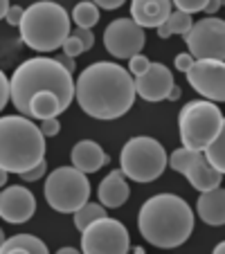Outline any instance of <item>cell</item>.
Segmentation results:
<instances>
[{
  "label": "cell",
  "mask_w": 225,
  "mask_h": 254,
  "mask_svg": "<svg viewBox=\"0 0 225 254\" xmlns=\"http://www.w3.org/2000/svg\"><path fill=\"white\" fill-rule=\"evenodd\" d=\"M178 128L185 149L203 151L221 130H225V120L214 101H189L178 115Z\"/></svg>",
  "instance_id": "6"
},
{
  "label": "cell",
  "mask_w": 225,
  "mask_h": 254,
  "mask_svg": "<svg viewBox=\"0 0 225 254\" xmlns=\"http://www.w3.org/2000/svg\"><path fill=\"white\" fill-rule=\"evenodd\" d=\"M176 86L173 72L164 63H149L147 72L140 77H133L135 95H140L144 101H162L167 99V92Z\"/></svg>",
  "instance_id": "14"
},
{
  "label": "cell",
  "mask_w": 225,
  "mask_h": 254,
  "mask_svg": "<svg viewBox=\"0 0 225 254\" xmlns=\"http://www.w3.org/2000/svg\"><path fill=\"white\" fill-rule=\"evenodd\" d=\"M192 14H185V11L176 9L171 11V14L167 16V20H164L162 25H158V36L160 39H169L171 34H180V36H185L187 32H189V27H192Z\"/></svg>",
  "instance_id": "22"
},
{
  "label": "cell",
  "mask_w": 225,
  "mask_h": 254,
  "mask_svg": "<svg viewBox=\"0 0 225 254\" xmlns=\"http://www.w3.org/2000/svg\"><path fill=\"white\" fill-rule=\"evenodd\" d=\"M39 130L43 133V137H54V135H59V130H61V124H59L57 117H48V120H41Z\"/></svg>",
  "instance_id": "30"
},
{
  "label": "cell",
  "mask_w": 225,
  "mask_h": 254,
  "mask_svg": "<svg viewBox=\"0 0 225 254\" xmlns=\"http://www.w3.org/2000/svg\"><path fill=\"white\" fill-rule=\"evenodd\" d=\"M45 171H48V164H45V160H41L39 164H34L32 169H27V171L20 173V180H25V183H34V180H41V178L45 176Z\"/></svg>",
  "instance_id": "27"
},
{
  "label": "cell",
  "mask_w": 225,
  "mask_h": 254,
  "mask_svg": "<svg viewBox=\"0 0 225 254\" xmlns=\"http://www.w3.org/2000/svg\"><path fill=\"white\" fill-rule=\"evenodd\" d=\"M192 63H194V57L189 52H187V54H178V57H176V67L180 72H187Z\"/></svg>",
  "instance_id": "35"
},
{
  "label": "cell",
  "mask_w": 225,
  "mask_h": 254,
  "mask_svg": "<svg viewBox=\"0 0 225 254\" xmlns=\"http://www.w3.org/2000/svg\"><path fill=\"white\" fill-rule=\"evenodd\" d=\"M70 18L77 23V27L90 29L92 25H97V20H99V7H97L95 2H90V0H83V2H79V5L72 9Z\"/></svg>",
  "instance_id": "24"
},
{
  "label": "cell",
  "mask_w": 225,
  "mask_h": 254,
  "mask_svg": "<svg viewBox=\"0 0 225 254\" xmlns=\"http://www.w3.org/2000/svg\"><path fill=\"white\" fill-rule=\"evenodd\" d=\"M61 50H63V54H68V57H79L81 52H86L83 45H81V41H79L77 36H72V34L61 43Z\"/></svg>",
  "instance_id": "29"
},
{
  "label": "cell",
  "mask_w": 225,
  "mask_h": 254,
  "mask_svg": "<svg viewBox=\"0 0 225 254\" xmlns=\"http://www.w3.org/2000/svg\"><path fill=\"white\" fill-rule=\"evenodd\" d=\"M36 211V198L27 187H7L0 193V218L7 223H27Z\"/></svg>",
  "instance_id": "15"
},
{
  "label": "cell",
  "mask_w": 225,
  "mask_h": 254,
  "mask_svg": "<svg viewBox=\"0 0 225 254\" xmlns=\"http://www.w3.org/2000/svg\"><path fill=\"white\" fill-rule=\"evenodd\" d=\"M221 5H223V0H207V5L203 7V11H205L207 16H214L216 11L221 9Z\"/></svg>",
  "instance_id": "37"
},
{
  "label": "cell",
  "mask_w": 225,
  "mask_h": 254,
  "mask_svg": "<svg viewBox=\"0 0 225 254\" xmlns=\"http://www.w3.org/2000/svg\"><path fill=\"white\" fill-rule=\"evenodd\" d=\"M122 173L135 183H153L167 169V151L153 137H131L120 151Z\"/></svg>",
  "instance_id": "7"
},
{
  "label": "cell",
  "mask_w": 225,
  "mask_h": 254,
  "mask_svg": "<svg viewBox=\"0 0 225 254\" xmlns=\"http://www.w3.org/2000/svg\"><path fill=\"white\" fill-rule=\"evenodd\" d=\"M63 111H61V106H59V99L52 92H36L29 99L27 115L34 117V120H48V117H57Z\"/></svg>",
  "instance_id": "20"
},
{
  "label": "cell",
  "mask_w": 225,
  "mask_h": 254,
  "mask_svg": "<svg viewBox=\"0 0 225 254\" xmlns=\"http://www.w3.org/2000/svg\"><path fill=\"white\" fill-rule=\"evenodd\" d=\"M7 176H9V173L0 167V187H5V185H7Z\"/></svg>",
  "instance_id": "40"
},
{
  "label": "cell",
  "mask_w": 225,
  "mask_h": 254,
  "mask_svg": "<svg viewBox=\"0 0 225 254\" xmlns=\"http://www.w3.org/2000/svg\"><path fill=\"white\" fill-rule=\"evenodd\" d=\"M75 99L95 120H117L131 111L135 101L133 77L117 63L97 61L75 81Z\"/></svg>",
  "instance_id": "1"
},
{
  "label": "cell",
  "mask_w": 225,
  "mask_h": 254,
  "mask_svg": "<svg viewBox=\"0 0 225 254\" xmlns=\"http://www.w3.org/2000/svg\"><path fill=\"white\" fill-rule=\"evenodd\" d=\"M36 92L57 95L61 111H68L75 99V81L72 72H68L59 61L48 57H36L20 63L14 77L9 79V99L18 108L20 115H27V106Z\"/></svg>",
  "instance_id": "3"
},
{
  "label": "cell",
  "mask_w": 225,
  "mask_h": 254,
  "mask_svg": "<svg viewBox=\"0 0 225 254\" xmlns=\"http://www.w3.org/2000/svg\"><path fill=\"white\" fill-rule=\"evenodd\" d=\"M2 254H14V252H36V254H45L48 252V245L41 239L32 234H16L11 239H5L2 248H0Z\"/></svg>",
  "instance_id": "21"
},
{
  "label": "cell",
  "mask_w": 225,
  "mask_h": 254,
  "mask_svg": "<svg viewBox=\"0 0 225 254\" xmlns=\"http://www.w3.org/2000/svg\"><path fill=\"white\" fill-rule=\"evenodd\" d=\"M2 243H5V232L0 230V248H2Z\"/></svg>",
  "instance_id": "43"
},
{
  "label": "cell",
  "mask_w": 225,
  "mask_h": 254,
  "mask_svg": "<svg viewBox=\"0 0 225 254\" xmlns=\"http://www.w3.org/2000/svg\"><path fill=\"white\" fill-rule=\"evenodd\" d=\"M54 61H59L63 67H66L68 72H75L77 70V61H75V57H68V54H57L54 57Z\"/></svg>",
  "instance_id": "34"
},
{
  "label": "cell",
  "mask_w": 225,
  "mask_h": 254,
  "mask_svg": "<svg viewBox=\"0 0 225 254\" xmlns=\"http://www.w3.org/2000/svg\"><path fill=\"white\" fill-rule=\"evenodd\" d=\"M90 2H95L99 9H117V7L124 5V0H90Z\"/></svg>",
  "instance_id": "36"
},
{
  "label": "cell",
  "mask_w": 225,
  "mask_h": 254,
  "mask_svg": "<svg viewBox=\"0 0 225 254\" xmlns=\"http://www.w3.org/2000/svg\"><path fill=\"white\" fill-rule=\"evenodd\" d=\"M99 202L108 209H115V207H122L131 196V189L126 185V176L122 173V169H115V171H110L108 176L104 178L99 183Z\"/></svg>",
  "instance_id": "18"
},
{
  "label": "cell",
  "mask_w": 225,
  "mask_h": 254,
  "mask_svg": "<svg viewBox=\"0 0 225 254\" xmlns=\"http://www.w3.org/2000/svg\"><path fill=\"white\" fill-rule=\"evenodd\" d=\"M171 5H176V9L185 11V14H196V11H203L207 0H171Z\"/></svg>",
  "instance_id": "26"
},
{
  "label": "cell",
  "mask_w": 225,
  "mask_h": 254,
  "mask_svg": "<svg viewBox=\"0 0 225 254\" xmlns=\"http://www.w3.org/2000/svg\"><path fill=\"white\" fill-rule=\"evenodd\" d=\"M59 252H61V254H77V250H75V248H61Z\"/></svg>",
  "instance_id": "41"
},
{
  "label": "cell",
  "mask_w": 225,
  "mask_h": 254,
  "mask_svg": "<svg viewBox=\"0 0 225 254\" xmlns=\"http://www.w3.org/2000/svg\"><path fill=\"white\" fill-rule=\"evenodd\" d=\"M7 9H9V0H0V20L5 18Z\"/></svg>",
  "instance_id": "39"
},
{
  "label": "cell",
  "mask_w": 225,
  "mask_h": 254,
  "mask_svg": "<svg viewBox=\"0 0 225 254\" xmlns=\"http://www.w3.org/2000/svg\"><path fill=\"white\" fill-rule=\"evenodd\" d=\"M45 200L54 211L75 214L90 198V183L83 171L75 167H59L45 180Z\"/></svg>",
  "instance_id": "8"
},
{
  "label": "cell",
  "mask_w": 225,
  "mask_h": 254,
  "mask_svg": "<svg viewBox=\"0 0 225 254\" xmlns=\"http://www.w3.org/2000/svg\"><path fill=\"white\" fill-rule=\"evenodd\" d=\"M185 43L194 59H225V23L221 18H201L192 23L185 34Z\"/></svg>",
  "instance_id": "11"
},
{
  "label": "cell",
  "mask_w": 225,
  "mask_h": 254,
  "mask_svg": "<svg viewBox=\"0 0 225 254\" xmlns=\"http://www.w3.org/2000/svg\"><path fill=\"white\" fill-rule=\"evenodd\" d=\"M223 250H225V245H223V243H219V245H216V248H214V252H216V254H221V252H223Z\"/></svg>",
  "instance_id": "42"
},
{
  "label": "cell",
  "mask_w": 225,
  "mask_h": 254,
  "mask_svg": "<svg viewBox=\"0 0 225 254\" xmlns=\"http://www.w3.org/2000/svg\"><path fill=\"white\" fill-rule=\"evenodd\" d=\"M167 164L173 171L182 173L196 191H210V189L219 187L221 180H223V173L216 171V169L207 162L203 151H194V149L180 146V149H176L167 158Z\"/></svg>",
  "instance_id": "10"
},
{
  "label": "cell",
  "mask_w": 225,
  "mask_h": 254,
  "mask_svg": "<svg viewBox=\"0 0 225 254\" xmlns=\"http://www.w3.org/2000/svg\"><path fill=\"white\" fill-rule=\"evenodd\" d=\"M101 216H106V207L101 205V202L97 205V202H88L86 200L77 211H75V225H77L79 232H83L92 221L101 218Z\"/></svg>",
  "instance_id": "25"
},
{
  "label": "cell",
  "mask_w": 225,
  "mask_h": 254,
  "mask_svg": "<svg viewBox=\"0 0 225 254\" xmlns=\"http://www.w3.org/2000/svg\"><path fill=\"white\" fill-rule=\"evenodd\" d=\"M196 211L201 221L212 227H219L225 223V191L223 187H214L210 191H201V198L196 202Z\"/></svg>",
  "instance_id": "19"
},
{
  "label": "cell",
  "mask_w": 225,
  "mask_h": 254,
  "mask_svg": "<svg viewBox=\"0 0 225 254\" xmlns=\"http://www.w3.org/2000/svg\"><path fill=\"white\" fill-rule=\"evenodd\" d=\"M149 59L144 57V54H133L131 57V63H129V72H131V77H140L142 72H147L149 67Z\"/></svg>",
  "instance_id": "28"
},
{
  "label": "cell",
  "mask_w": 225,
  "mask_h": 254,
  "mask_svg": "<svg viewBox=\"0 0 225 254\" xmlns=\"http://www.w3.org/2000/svg\"><path fill=\"white\" fill-rule=\"evenodd\" d=\"M45 155V137L25 115L0 117V167L7 173H23Z\"/></svg>",
  "instance_id": "4"
},
{
  "label": "cell",
  "mask_w": 225,
  "mask_h": 254,
  "mask_svg": "<svg viewBox=\"0 0 225 254\" xmlns=\"http://www.w3.org/2000/svg\"><path fill=\"white\" fill-rule=\"evenodd\" d=\"M203 155L205 160L216 169V171L223 173L225 171V130H221L205 149H203Z\"/></svg>",
  "instance_id": "23"
},
{
  "label": "cell",
  "mask_w": 225,
  "mask_h": 254,
  "mask_svg": "<svg viewBox=\"0 0 225 254\" xmlns=\"http://www.w3.org/2000/svg\"><path fill=\"white\" fill-rule=\"evenodd\" d=\"M72 36H77V39L81 41L83 50H90L92 45H95V36H92V32L90 29H86V27H77L75 32H72Z\"/></svg>",
  "instance_id": "31"
},
{
  "label": "cell",
  "mask_w": 225,
  "mask_h": 254,
  "mask_svg": "<svg viewBox=\"0 0 225 254\" xmlns=\"http://www.w3.org/2000/svg\"><path fill=\"white\" fill-rule=\"evenodd\" d=\"M167 99H169V101H176V99H180V88H178V86H173L171 90L167 92Z\"/></svg>",
  "instance_id": "38"
},
{
  "label": "cell",
  "mask_w": 225,
  "mask_h": 254,
  "mask_svg": "<svg viewBox=\"0 0 225 254\" xmlns=\"http://www.w3.org/2000/svg\"><path fill=\"white\" fill-rule=\"evenodd\" d=\"M144 29L133 18H117L106 27L104 48L115 59H131L144 48Z\"/></svg>",
  "instance_id": "13"
},
{
  "label": "cell",
  "mask_w": 225,
  "mask_h": 254,
  "mask_svg": "<svg viewBox=\"0 0 225 254\" xmlns=\"http://www.w3.org/2000/svg\"><path fill=\"white\" fill-rule=\"evenodd\" d=\"M171 0H133L131 2V18L142 29L158 27L171 14Z\"/></svg>",
  "instance_id": "16"
},
{
  "label": "cell",
  "mask_w": 225,
  "mask_h": 254,
  "mask_svg": "<svg viewBox=\"0 0 225 254\" xmlns=\"http://www.w3.org/2000/svg\"><path fill=\"white\" fill-rule=\"evenodd\" d=\"M138 230L155 248H178L194 232V211L176 193H155L140 207Z\"/></svg>",
  "instance_id": "2"
},
{
  "label": "cell",
  "mask_w": 225,
  "mask_h": 254,
  "mask_svg": "<svg viewBox=\"0 0 225 254\" xmlns=\"http://www.w3.org/2000/svg\"><path fill=\"white\" fill-rule=\"evenodd\" d=\"M9 101V79L5 77V72L0 70V111L7 106Z\"/></svg>",
  "instance_id": "32"
},
{
  "label": "cell",
  "mask_w": 225,
  "mask_h": 254,
  "mask_svg": "<svg viewBox=\"0 0 225 254\" xmlns=\"http://www.w3.org/2000/svg\"><path fill=\"white\" fill-rule=\"evenodd\" d=\"M20 39L36 52H54L70 36V16L59 2L41 0L23 11Z\"/></svg>",
  "instance_id": "5"
},
{
  "label": "cell",
  "mask_w": 225,
  "mask_h": 254,
  "mask_svg": "<svg viewBox=\"0 0 225 254\" xmlns=\"http://www.w3.org/2000/svg\"><path fill=\"white\" fill-rule=\"evenodd\" d=\"M185 74L189 86H194V90L201 92L205 99L214 101V104L225 99L223 61H216V59H194V63L189 65V70Z\"/></svg>",
  "instance_id": "12"
},
{
  "label": "cell",
  "mask_w": 225,
  "mask_h": 254,
  "mask_svg": "<svg viewBox=\"0 0 225 254\" xmlns=\"http://www.w3.org/2000/svg\"><path fill=\"white\" fill-rule=\"evenodd\" d=\"M81 250L88 254H124L131 250L129 230L115 218L101 216L83 230L81 234Z\"/></svg>",
  "instance_id": "9"
},
{
  "label": "cell",
  "mask_w": 225,
  "mask_h": 254,
  "mask_svg": "<svg viewBox=\"0 0 225 254\" xmlns=\"http://www.w3.org/2000/svg\"><path fill=\"white\" fill-rule=\"evenodd\" d=\"M23 7H18V5H14L11 7L9 5V9H7V14H5V20L9 25H16V27H18V23H20V18H23Z\"/></svg>",
  "instance_id": "33"
},
{
  "label": "cell",
  "mask_w": 225,
  "mask_h": 254,
  "mask_svg": "<svg viewBox=\"0 0 225 254\" xmlns=\"http://www.w3.org/2000/svg\"><path fill=\"white\" fill-rule=\"evenodd\" d=\"M70 160H72V167L83 171L86 176L99 171L104 164L110 162L108 153H104V149H101L97 142H92V139H81V142L75 144V149H72V153H70Z\"/></svg>",
  "instance_id": "17"
}]
</instances>
